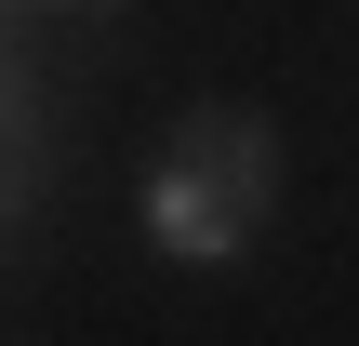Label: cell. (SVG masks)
I'll use <instances>...</instances> for the list:
<instances>
[{"mask_svg":"<svg viewBox=\"0 0 359 346\" xmlns=\"http://www.w3.org/2000/svg\"><path fill=\"white\" fill-rule=\"evenodd\" d=\"M266 200H280V133H266V107H187V133L147 160V240L173 253V267H226V253H253V227H266Z\"/></svg>","mask_w":359,"mask_h":346,"instance_id":"obj_1","label":"cell"},{"mask_svg":"<svg viewBox=\"0 0 359 346\" xmlns=\"http://www.w3.org/2000/svg\"><path fill=\"white\" fill-rule=\"evenodd\" d=\"M27 200H40V80L0 53V240L27 227Z\"/></svg>","mask_w":359,"mask_h":346,"instance_id":"obj_2","label":"cell"},{"mask_svg":"<svg viewBox=\"0 0 359 346\" xmlns=\"http://www.w3.org/2000/svg\"><path fill=\"white\" fill-rule=\"evenodd\" d=\"M40 13H120V0H40Z\"/></svg>","mask_w":359,"mask_h":346,"instance_id":"obj_3","label":"cell"},{"mask_svg":"<svg viewBox=\"0 0 359 346\" xmlns=\"http://www.w3.org/2000/svg\"><path fill=\"white\" fill-rule=\"evenodd\" d=\"M0 53H13V40H0Z\"/></svg>","mask_w":359,"mask_h":346,"instance_id":"obj_4","label":"cell"}]
</instances>
